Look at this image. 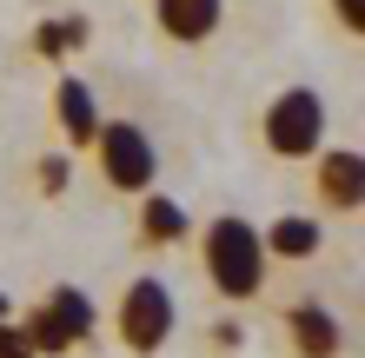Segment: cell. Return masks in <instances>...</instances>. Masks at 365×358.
Instances as JSON below:
<instances>
[{"label":"cell","instance_id":"2e32d148","mask_svg":"<svg viewBox=\"0 0 365 358\" xmlns=\"http://www.w3.org/2000/svg\"><path fill=\"white\" fill-rule=\"evenodd\" d=\"M0 319H14V299H7V292H0Z\"/></svg>","mask_w":365,"mask_h":358},{"label":"cell","instance_id":"52a82bcc","mask_svg":"<svg viewBox=\"0 0 365 358\" xmlns=\"http://www.w3.org/2000/svg\"><path fill=\"white\" fill-rule=\"evenodd\" d=\"M279 332H286V345L299 358H346V325H339V312L319 305V299H292L286 312H279Z\"/></svg>","mask_w":365,"mask_h":358},{"label":"cell","instance_id":"277c9868","mask_svg":"<svg viewBox=\"0 0 365 358\" xmlns=\"http://www.w3.org/2000/svg\"><path fill=\"white\" fill-rule=\"evenodd\" d=\"M93 166H100V179L113 186V193H146V186L160 179V153H153V139H146V126L140 120H100V133H93Z\"/></svg>","mask_w":365,"mask_h":358},{"label":"cell","instance_id":"4fadbf2b","mask_svg":"<svg viewBox=\"0 0 365 358\" xmlns=\"http://www.w3.org/2000/svg\"><path fill=\"white\" fill-rule=\"evenodd\" d=\"M326 7H332V20H339V33H346V40L365 33V0H326Z\"/></svg>","mask_w":365,"mask_h":358},{"label":"cell","instance_id":"30bf717a","mask_svg":"<svg viewBox=\"0 0 365 358\" xmlns=\"http://www.w3.org/2000/svg\"><path fill=\"white\" fill-rule=\"evenodd\" d=\"M133 233H140V246H186L192 239V213H186V206L173 199V193H160V186H146V193H140V226H133Z\"/></svg>","mask_w":365,"mask_h":358},{"label":"cell","instance_id":"ba28073f","mask_svg":"<svg viewBox=\"0 0 365 358\" xmlns=\"http://www.w3.org/2000/svg\"><path fill=\"white\" fill-rule=\"evenodd\" d=\"M53 126H60V139H67L73 153H87V146H93V133H100V100H93V87L80 73H60L53 80Z\"/></svg>","mask_w":365,"mask_h":358},{"label":"cell","instance_id":"3957f363","mask_svg":"<svg viewBox=\"0 0 365 358\" xmlns=\"http://www.w3.org/2000/svg\"><path fill=\"white\" fill-rule=\"evenodd\" d=\"M259 139H266V153L272 159H312L319 146H326V100H319L312 87H279L266 100V113H259Z\"/></svg>","mask_w":365,"mask_h":358},{"label":"cell","instance_id":"8992f818","mask_svg":"<svg viewBox=\"0 0 365 358\" xmlns=\"http://www.w3.org/2000/svg\"><path fill=\"white\" fill-rule=\"evenodd\" d=\"M312 193L332 219H359L365 206V153L359 146H319L312 153Z\"/></svg>","mask_w":365,"mask_h":358},{"label":"cell","instance_id":"5b68a950","mask_svg":"<svg viewBox=\"0 0 365 358\" xmlns=\"http://www.w3.org/2000/svg\"><path fill=\"white\" fill-rule=\"evenodd\" d=\"M93 325H100V312H93V299H87L80 285H53L34 312H20V332H27L34 358H60V352L87 345Z\"/></svg>","mask_w":365,"mask_h":358},{"label":"cell","instance_id":"8fae6325","mask_svg":"<svg viewBox=\"0 0 365 358\" xmlns=\"http://www.w3.org/2000/svg\"><path fill=\"white\" fill-rule=\"evenodd\" d=\"M259 246H266V259L299 265V259H319V246H326V226L306 219V213H279L266 233H259Z\"/></svg>","mask_w":365,"mask_h":358},{"label":"cell","instance_id":"7c38bea8","mask_svg":"<svg viewBox=\"0 0 365 358\" xmlns=\"http://www.w3.org/2000/svg\"><path fill=\"white\" fill-rule=\"evenodd\" d=\"M87 14H60V20H47V27H40L34 33V53L40 60H67V53H80V47H87Z\"/></svg>","mask_w":365,"mask_h":358},{"label":"cell","instance_id":"6da1fadb","mask_svg":"<svg viewBox=\"0 0 365 358\" xmlns=\"http://www.w3.org/2000/svg\"><path fill=\"white\" fill-rule=\"evenodd\" d=\"M192 239H200V272H206V285L220 292V299L246 305V299L266 292V246H259V226L252 219L220 213V219H206Z\"/></svg>","mask_w":365,"mask_h":358},{"label":"cell","instance_id":"9c48e42d","mask_svg":"<svg viewBox=\"0 0 365 358\" xmlns=\"http://www.w3.org/2000/svg\"><path fill=\"white\" fill-rule=\"evenodd\" d=\"M226 20V0H153V27L173 47H206Z\"/></svg>","mask_w":365,"mask_h":358},{"label":"cell","instance_id":"5bb4252c","mask_svg":"<svg viewBox=\"0 0 365 358\" xmlns=\"http://www.w3.org/2000/svg\"><path fill=\"white\" fill-rule=\"evenodd\" d=\"M67 173H73V166H67V153H47V159H40V193H67Z\"/></svg>","mask_w":365,"mask_h":358},{"label":"cell","instance_id":"7a4b0ae2","mask_svg":"<svg viewBox=\"0 0 365 358\" xmlns=\"http://www.w3.org/2000/svg\"><path fill=\"white\" fill-rule=\"evenodd\" d=\"M173 325H180V299H173V285H166L160 272H140V279H126V285H120L113 339H120L126 352L153 358L166 339H173Z\"/></svg>","mask_w":365,"mask_h":358},{"label":"cell","instance_id":"9a60e30c","mask_svg":"<svg viewBox=\"0 0 365 358\" xmlns=\"http://www.w3.org/2000/svg\"><path fill=\"white\" fill-rule=\"evenodd\" d=\"M0 358H34L27 332H20V319H0Z\"/></svg>","mask_w":365,"mask_h":358}]
</instances>
